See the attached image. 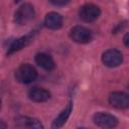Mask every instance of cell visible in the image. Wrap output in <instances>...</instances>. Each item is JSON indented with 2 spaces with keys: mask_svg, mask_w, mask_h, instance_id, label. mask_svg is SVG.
<instances>
[{
  "mask_svg": "<svg viewBox=\"0 0 129 129\" xmlns=\"http://www.w3.org/2000/svg\"><path fill=\"white\" fill-rule=\"evenodd\" d=\"M1 127L4 128V127H5V124H1V122H0V128H1Z\"/></svg>",
  "mask_w": 129,
  "mask_h": 129,
  "instance_id": "cell-16",
  "label": "cell"
},
{
  "mask_svg": "<svg viewBox=\"0 0 129 129\" xmlns=\"http://www.w3.org/2000/svg\"><path fill=\"white\" fill-rule=\"evenodd\" d=\"M15 78L21 84H29L35 81V79L37 78V72L31 64L24 63L16 70Z\"/></svg>",
  "mask_w": 129,
  "mask_h": 129,
  "instance_id": "cell-1",
  "label": "cell"
},
{
  "mask_svg": "<svg viewBox=\"0 0 129 129\" xmlns=\"http://www.w3.org/2000/svg\"><path fill=\"white\" fill-rule=\"evenodd\" d=\"M19 1H21V0H15V2H19Z\"/></svg>",
  "mask_w": 129,
  "mask_h": 129,
  "instance_id": "cell-17",
  "label": "cell"
},
{
  "mask_svg": "<svg viewBox=\"0 0 129 129\" xmlns=\"http://www.w3.org/2000/svg\"><path fill=\"white\" fill-rule=\"evenodd\" d=\"M93 120L96 125L103 128H113L118 124V119L115 116L104 112L96 113L93 117Z\"/></svg>",
  "mask_w": 129,
  "mask_h": 129,
  "instance_id": "cell-6",
  "label": "cell"
},
{
  "mask_svg": "<svg viewBox=\"0 0 129 129\" xmlns=\"http://www.w3.org/2000/svg\"><path fill=\"white\" fill-rule=\"evenodd\" d=\"M28 96L32 101L37 103H42V102H46L50 98V93L43 88L34 87L30 89V91L28 92Z\"/></svg>",
  "mask_w": 129,
  "mask_h": 129,
  "instance_id": "cell-8",
  "label": "cell"
},
{
  "mask_svg": "<svg viewBox=\"0 0 129 129\" xmlns=\"http://www.w3.org/2000/svg\"><path fill=\"white\" fill-rule=\"evenodd\" d=\"M30 39H31V35H30V34H29V35L22 36V37L16 39V40L10 45V47H9L7 53H8V54H11V53H13V52H15V51L21 49L22 47H24V46L30 41Z\"/></svg>",
  "mask_w": 129,
  "mask_h": 129,
  "instance_id": "cell-13",
  "label": "cell"
},
{
  "mask_svg": "<svg viewBox=\"0 0 129 129\" xmlns=\"http://www.w3.org/2000/svg\"><path fill=\"white\" fill-rule=\"evenodd\" d=\"M100 8L94 4H85L80 8L79 15L80 18L85 22L95 21L100 16Z\"/></svg>",
  "mask_w": 129,
  "mask_h": 129,
  "instance_id": "cell-5",
  "label": "cell"
},
{
  "mask_svg": "<svg viewBox=\"0 0 129 129\" xmlns=\"http://www.w3.org/2000/svg\"><path fill=\"white\" fill-rule=\"evenodd\" d=\"M102 60L105 66L109 68H116L121 64L123 60V55L120 50L116 48H111L106 50L102 55Z\"/></svg>",
  "mask_w": 129,
  "mask_h": 129,
  "instance_id": "cell-4",
  "label": "cell"
},
{
  "mask_svg": "<svg viewBox=\"0 0 129 129\" xmlns=\"http://www.w3.org/2000/svg\"><path fill=\"white\" fill-rule=\"evenodd\" d=\"M34 15H35V11L33 6L28 3H25L21 5L18 8V10L15 12V22L20 25L26 24L27 22L33 19Z\"/></svg>",
  "mask_w": 129,
  "mask_h": 129,
  "instance_id": "cell-2",
  "label": "cell"
},
{
  "mask_svg": "<svg viewBox=\"0 0 129 129\" xmlns=\"http://www.w3.org/2000/svg\"><path fill=\"white\" fill-rule=\"evenodd\" d=\"M109 103L117 109H126L129 106V97L122 92H113L109 96Z\"/></svg>",
  "mask_w": 129,
  "mask_h": 129,
  "instance_id": "cell-7",
  "label": "cell"
},
{
  "mask_svg": "<svg viewBox=\"0 0 129 129\" xmlns=\"http://www.w3.org/2000/svg\"><path fill=\"white\" fill-rule=\"evenodd\" d=\"M16 124L18 127H24V128H43L42 124L34 118L22 116L16 119Z\"/></svg>",
  "mask_w": 129,
  "mask_h": 129,
  "instance_id": "cell-12",
  "label": "cell"
},
{
  "mask_svg": "<svg viewBox=\"0 0 129 129\" xmlns=\"http://www.w3.org/2000/svg\"><path fill=\"white\" fill-rule=\"evenodd\" d=\"M49 1L55 6H64L69 3L70 0H49Z\"/></svg>",
  "mask_w": 129,
  "mask_h": 129,
  "instance_id": "cell-14",
  "label": "cell"
},
{
  "mask_svg": "<svg viewBox=\"0 0 129 129\" xmlns=\"http://www.w3.org/2000/svg\"><path fill=\"white\" fill-rule=\"evenodd\" d=\"M35 61L40 68H42L45 71H51L54 69V61L52 57L46 53H37L35 55Z\"/></svg>",
  "mask_w": 129,
  "mask_h": 129,
  "instance_id": "cell-10",
  "label": "cell"
},
{
  "mask_svg": "<svg viewBox=\"0 0 129 129\" xmlns=\"http://www.w3.org/2000/svg\"><path fill=\"white\" fill-rule=\"evenodd\" d=\"M44 25L49 29H58L62 25V16L56 12H49L44 18Z\"/></svg>",
  "mask_w": 129,
  "mask_h": 129,
  "instance_id": "cell-9",
  "label": "cell"
},
{
  "mask_svg": "<svg viewBox=\"0 0 129 129\" xmlns=\"http://www.w3.org/2000/svg\"><path fill=\"white\" fill-rule=\"evenodd\" d=\"M124 43L126 46H128V33H126L124 36Z\"/></svg>",
  "mask_w": 129,
  "mask_h": 129,
  "instance_id": "cell-15",
  "label": "cell"
},
{
  "mask_svg": "<svg viewBox=\"0 0 129 129\" xmlns=\"http://www.w3.org/2000/svg\"><path fill=\"white\" fill-rule=\"evenodd\" d=\"M70 36L75 42H78V43H87V42L91 41V39L93 37L91 30L88 29L87 27H84L81 25L74 26L71 29Z\"/></svg>",
  "mask_w": 129,
  "mask_h": 129,
  "instance_id": "cell-3",
  "label": "cell"
},
{
  "mask_svg": "<svg viewBox=\"0 0 129 129\" xmlns=\"http://www.w3.org/2000/svg\"><path fill=\"white\" fill-rule=\"evenodd\" d=\"M72 110H73V103L70 102V103L67 105V107L59 113V115L54 119V121H53L51 127H52V128H59V127H61V126L67 122L68 118L70 117Z\"/></svg>",
  "mask_w": 129,
  "mask_h": 129,
  "instance_id": "cell-11",
  "label": "cell"
}]
</instances>
